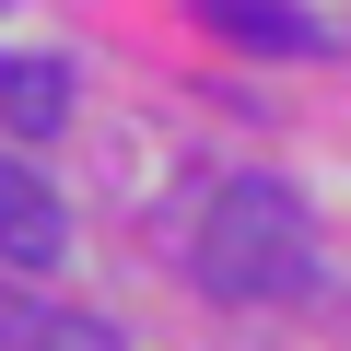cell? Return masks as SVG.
<instances>
[{
    "instance_id": "3",
    "label": "cell",
    "mask_w": 351,
    "mask_h": 351,
    "mask_svg": "<svg viewBox=\"0 0 351 351\" xmlns=\"http://www.w3.org/2000/svg\"><path fill=\"white\" fill-rule=\"evenodd\" d=\"M199 24L234 36L246 59H328V24L304 12V0H199Z\"/></svg>"
},
{
    "instance_id": "2",
    "label": "cell",
    "mask_w": 351,
    "mask_h": 351,
    "mask_svg": "<svg viewBox=\"0 0 351 351\" xmlns=\"http://www.w3.org/2000/svg\"><path fill=\"white\" fill-rule=\"evenodd\" d=\"M59 246H71L59 188H47L36 164H12V152H0V269H59Z\"/></svg>"
},
{
    "instance_id": "4",
    "label": "cell",
    "mask_w": 351,
    "mask_h": 351,
    "mask_svg": "<svg viewBox=\"0 0 351 351\" xmlns=\"http://www.w3.org/2000/svg\"><path fill=\"white\" fill-rule=\"evenodd\" d=\"M0 129L59 141V129H71V71H59V59H12V47H0Z\"/></svg>"
},
{
    "instance_id": "5",
    "label": "cell",
    "mask_w": 351,
    "mask_h": 351,
    "mask_svg": "<svg viewBox=\"0 0 351 351\" xmlns=\"http://www.w3.org/2000/svg\"><path fill=\"white\" fill-rule=\"evenodd\" d=\"M24 351H129L106 316H82V304H36V339Z\"/></svg>"
},
{
    "instance_id": "6",
    "label": "cell",
    "mask_w": 351,
    "mask_h": 351,
    "mask_svg": "<svg viewBox=\"0 0 351 351\" xmlns=\"http://www.w3.org/2000/svg\"><path fill=\"white\" fill-rule=\"evenodd\" d=\"M36 339V293H12V281H0V351H24Z\"/></svg>"
},
{
    "instance_id": "1",
    "label": "cell",
    "mask_w": 351,
    "mask_h": 351,
    "mask_svg": "<svg viewBox=\"0 0 351 351\" xmlns=\"http://www.w3.org/2000/svg\"><path fill=\"white\" fill-rule=\"evenodd\" d=\"M188 269L199 293L223 304H281L316 281V234H304V199L281 188V176H223L211 211L188 223Z\"/></svg>"
}]
</instances>
